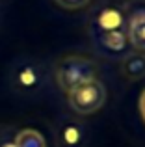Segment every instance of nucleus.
Returning <instances> with one entry per match:
<instances>
[{
  "label": "nucleus",
  "instance_id": "obj_1",
  "mask_svg": "<svg viewBox=\"0 0 145 147\" xmlns=\"http://www.w3.org/2000/svg\"><path fill=\"white\" fill-rule=\"evenodd\" d=\"M56 82H58L60 90H63L65 93H69L72 88L84 84L86 80L95 78L97 75V65L93 60L80 54H69L63 56L62 60L56 63L54 69Z\"/></svg>",
  "mask_w": 145,
  "mask_h": 147
},
{
  "label": "nucleus",
  "instance_id": "obj_2",
  "mask_svg": "<svg viewBox=\"0 0 145 147\" xmlns=\"http://www.w3.org/2000/svg\"><path fill=\"white\" fill-rule=\"evenodd\" d=\"M67 102L71 110H75L80 115H91L99 112L106 102V88L101 80L91 78L84 84L72 88L67 93Z\"/></svg>",
  "mask_w": 145,
  "mask_h": 147
},
{
  "label": "nucleus",
  "instance_id": "obj_3",
  "mask_svg": "<svg viewBox=\"0 0 145 147\" xmlns=\"http://www.w3.org/2000/svg\"><path fill=\"white\" fill-rule=\"evenodd\" d=\"M123 11L128 43L134 50L145 52V0H128Z\"/></svg>",
  "mask_w": 145,
  "mask_h": 147
},
{
  "label": "nucleus",
  "instance_id": "obj_4",
  "mask_svg": "<svg viewBox=\"0 0 145 147\" xmlns=\"http://www.w3.org/2000/svg\"><path fill=\"white\" fill-rule=\"evenodd\" d=\"M95 49L101 56L119 60L130 52V43L127 37V30H117V32H106V34H91Z\"/></svg>",
  "mask_w": 145,
  "mask_h": 147
},
{
  "label": "nucleus",
  "instance_id": "obj_5",
  "mask_svg": "<svg viewBox=\"0 0 145 147\" xmlns=\"http://www.w3.org/2000/svg\"><path fill=\"white\" fill-rule=\"evenodd\" d=\"M125 30V11L123 6L117 4H104L93 13L91 21V34H106Z\"/></svg>",
  "mask_w": 145,
  "mask_h": 147
},
{
  "label": "nucleus",
  "instance_id": "obj_6",
  "mask_svg": "<svg viewBox=\"0 0 145 147\" xmlns=\"http://www.w3.org/2000/svg\"><path fill=\"white\" fill-rule=\"evenodd\" d=\"M41 80H43V73H41L39 65L34 61H22L11 73V84L17 91H22V93H30V91L37 90Z\"/></svg>",
  "mask_w": 145,
  "mask_h": 147
},
{
  "label": "nucleus",
  "instance_id": "obj_7",
  "mask_svg": "<svg viewBox=\"0 0 145 147\" xmlns=\"http://www.w3.org/2000/svg\"><path fill=\"white\" fill-rule=\"evenodd\" d=\"M121 73L128 80H140L145 76V52H128L121 58Z\"/></svg>",
  "mask_w": 145,
  "mask_h": 147
},
{
  "label": "nucleus",
  "instance_id": "obj_8",
  "mask_svg": "<svg viewBox=\"0 0 145 147\" xmlns=\"http://www.w3.org/2000/svg\"><path fill=\"white\" fill-rule=\"evenodd\" d=\"M58 138H60L63 147H80L84 144L86 132H84V127L80 123L65 121L58 130Z\"/></svg>",
  "mask_w": 145,
  "mask_h": 147
},
{
  "label": "nucleus",
  "instance_id": "obj_9",
  "mask_svg": "<svg viewBox=\"0 0 145 147\" xmlns=\"http://www.w3.org/2000/svg\"><path fill=\"white\" fill-rule=\"evenodd\" d=\"M15 147H47L43 134L36 129H22L15 134Z\"/></svg>",
  "mask_w": 145,
  "mask_h": 147
},
{
  "label": "nucleus",
  "instance_id": "obj_10",
  "mask_svg": "<svg viewBox=\"0 0 145 147\" xmlns=\"http://www.w3.org/2000/svg\"><path fill=\"white\" fill-rule=\"evenodd\" d=\"M56 4H58L60 7H63V9H82V7H86L87 4H89V0H54Z\"/></svg>",
  "mask_w": 145,
  "mask_h": 147
},
{
  "label": "nucleus",
  "instance_id": "obj_11",
  "mask_svg": "<svg viewBox=\"0 0 145 147\" xmlns=\"http://www.w3.org/2000/svg\"><path fill=\"white\" fill-rule=\"evenodd\" d=\"M138 106H140V114H142V117H143V121H145V90L142 91V95H140Z\"/></svg>",
  "mask_w": 145,
  "mask_h": 147
},
{
  "label": "nucleus",
  "instance_id": "obj_12",
  "mask_svg": "<svg viewBox=\"0 0 145 147\" xmlns=\"http://www.w3.org/2000/svg\"><path fill=\"white\" fill-rule=\"evenodd\" d=\"M0 147H15V142L9 140V138H2L0 140Z\"/></svg>",
  "mask_w": 145,
  "mask_h": 147
}]
</instances>
